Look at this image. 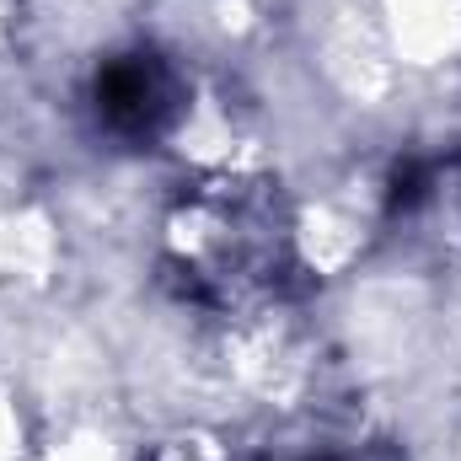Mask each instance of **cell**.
Masks as SVG:
<instances>
[{
	"instance_id": "6da1fadb",
	"label": "cell",
	"mask_w": 461,
	"mask_h": 461,
	"mask_svg": "<svg viewBox=\"0 0 461 461\" xmlns=\"http://www.w3.org/2000/svg\"><path fill=\"white\" fill-rule=\"evenodd\" d=\"M167 285L215 317L274 301L295 274L290 204L268 177L210 172L177 194L161 230Z\"/></svg>"
},
{
	"instance_id": "7a4b0ae2",
	"label": "cell",
	"mask_w": 461,
	"mask_h": 461,
	"mask_svg": "<svg viewBox=\"0 0 461 461\" xmlns=\"http://www.w3.org/2000/svg\"><path fill=\"white\" fill-rule=\"evenodd\" d=\"M92 113L123 145H156L188 113V76L156 49L108 54L92 76Z\"/></svg>"
}]
</instances>
